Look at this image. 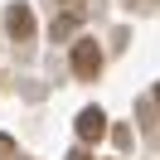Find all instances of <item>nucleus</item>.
<instances>
[{"instance_id": "7ed1b4c3", "label": "nucleus", "mask_w": 160, "mask_h": 160, "mask_svg": "<svg viewBox=\"0 0 160 160\" xmlns=\"http://www.w3.org/2000/svg\"><path fill=\"white\" fill-rule=\"evenodd\" d=\"M78 136L82 141H102V136H107V117H102L97 107H82L78 112Z\"/></svg>"}, {"instance_id": "f257e3e1", "label": "nucleus", "mask_w": 160, "mask_h": 160, "mask_svg": "<svg viewBox=\"0 0 160 160\" xmlns=\"http://www.w3.org/2000/svg\"><path fill=\"white\" fill-rule=\"evenodd\" d=\"M73 73H78L82 82H92L102 73V49L92 39H78V44H73Z\"/></svg>"}, {"instance_id": "f03ea898", "label": "nucleus", "mask_w": 160, "mask_h": 160, "mask_svg": "<svg viewBox=\"0 0 160 160\" xmlns=\"http://www.w3.org/2000/svg\"><path fill=\"white\" fill-rule=\"evenodd\" d=\"M5 29H10V39H29V34H34L29 5H10V10H5Z\"/></svg>"}, {"instance_id": "6e6552de", "label": "nucleus", "mask_w": 160, "mask_h": 160, "mask_svg": "<svg viewBox=\"0 0 160 160\" xmlns=\"http://www.w3.org/2000/svg\"><path fill=\"white\" fill-rule=\"evenodd\" d=\"M68 160H88V150H73V155H68Z\"/></svg>"}, {"instance_id": "0eeeda50", "label": "nucleus", "mask_w": 160, "mask_h": 160, "mask_svg": "<svg viewBox=\"0 0 160 160\" xmlns=\"http://www.w3.org/2000/svg\"><path fill=\"white\" fill-rule=\"evenodd\" d=\"M131 10H150V5H155V0H126Z\"/></svg>"}, {"instance_id": "39448f33", "label": "nucleus", "mask_w": 160, "mask_h": 160, "mask_svg": "<svg viewBox=\"0 0 160 160\" xmlns=\"http://www.w3.org/2000/svg\"><path fill=\"white\" fill-rule=\"evenodd\" d=\"M53 5H63V15H82V0H53Z\"/></svg>"}, {"instance_id": "1a4fd4ad", "label": "nucleus", "mask_w": 160, "mask_h": 160, "mask_svg": "<svg viewBox=\"0 0 160 160\" xmlns=\"http://www.w3.org/2000/svg\"><path fill=\"white\" fill-rule=\"evenodd\" d=\"M155 102H160V88H155Z\"/></svg>"}, {"instance_id": "20e7f679", "label": "nucleus", "mask_w": 160, "mask_h": 160, "mask_svg": "<svg viewBox=\"0 0 160 160\" xmlns=\"http://www.w3.org/2000/svg\"><path fill=\"white\" fill-rule=\"evenodd\" d=\"M78 20L82 15H58V20H53V39H68V34L78 29Z\"/></svg>"}, {"instance_id": "423d86ee", "label": "nucleus", "mask_w": 160, "mask_h": 160, "mask_svg": "<svg viewBox=\"0 0 160 160\" xmlns=\"http://www.w3.org/2000/svg\"><path fill=\"white\" fill-rule=\"evenodd\" d=\"M0 160H15V141L10 136H0Z\"/></svg>"}]
</instances>
